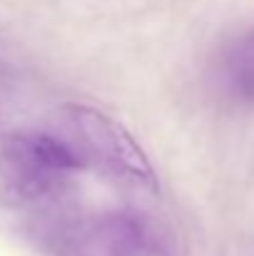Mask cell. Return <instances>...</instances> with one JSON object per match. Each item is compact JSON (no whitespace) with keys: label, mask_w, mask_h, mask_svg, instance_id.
Here are the masks:
<instances>
[{"label":"cell","mask_w":254,"mask_h":256,"mask_svg":"<svg viewBox=\"0 0 254 256\" xmlns=\"http://www.w3.org/2000/svg\"><path fill=\"white\" fill-rule=\"evenodd\" d=\"M65 117L75 140L73 147L78 150L83 162L87 160L117 179L140 186H155V170L147 154L120 122L83 104L65 107Z\"/></svg>","instance_id":"6da1fadb"},{"label":"cell","mask_w":254,"mask_h":256,"mask_svg":"<svg viewBox=\"0 0 254 256\" xmlns=\"http://www.w3.org/2000/svg\"><path fill=\"white\" fill-rule=\"evenodd\" d=\"M3 167L18 194L28 199L55 192L83 167L78 150L48 132H13L3 140Z\"/></svg>","instance_id":"7a4b0ae2"},{"label":"cell","mask_w":254,"mask_h":256,"mask_svg":"<svg viewBox=\"0 0 254 256\" xmlns=\"http://www.w3.org/2000/svg\"><path fill=\"white\" fill-rule=\"evenodd\" d=\"M222 90L239 104H254V22L237 30L217 58Z\"/></svg>","instance_id":"3957f363"},{"label":"cell","mask_w":254,"mask_h":256,"mask_svg":"<svg viewBox=\"0 0 254 256\" xmlns=\"http://www.w3.org/2000/svg\"><path fill=\"white\" fill-rule=\"evenodd\" d=\"M105 239L110 256H169L155 226L132 214H120L110 219Z\"/></svg>","instance_id":"277c9868"}]
</instances>
